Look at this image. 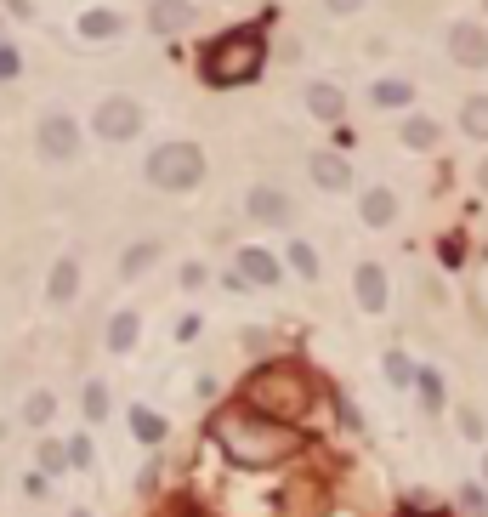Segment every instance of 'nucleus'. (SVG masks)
Returning <instances> with one entry per match:
<instances>
[{"label":"nucleus","mask_w":488,"mask_h":517,"mask_svg":"<svg viewBox=\"0 0 488 517\" xmlns=\"http://www.w3.org/2000/svg\"><path fill=\"white\" fill-rule=\"evenodd\" d=\"M210 438H216V449H222L227 461L250 466V472L279 466L301 449V427H284V421L250 410V404H222V410L210 415Z\"/></svg>","instance_id":"nucleus-1"},{"label":"nucleus","mask_w":488,"mask_h":517,"mask_svg":"<svg viewBox=\"0 0 488 517\" xmlns=\"http://www.w3.org/2000/svg\"><path fill=\"white\" fill-rule=\"evenodd\" d=\"M239 404L273 415V421H284V427H301V421L318 410V375L307 370V364H296V358L256 364V370L244 375Z\"/></svg>","instance_id":"nucleus-2"},{"label":"nucleus","mask_w":488,"mask_h":517,"mask_svg":"<svg viewBox=\"0 0 488 517\" xmlns=\"http://www.w3.org/2000/svg\"><path fill=\"white\" fill-rule=\"evenodd\" d=\"M262 69H267V29L262 23L227 29V35H216L205 46V57H199V74H205V86H216V91L250 86Z\"/></svg>","instance_id":"nucleus-3"},{"label":"nucleus","mask_w":488,"mask_h":517,"mask_svg":"<svg viewBox=\"0 0 488 517\" xmlns=\"http://www.w3.org/2000/svg\"><path fill=\"white\" fill-rule=\"evenodd\" d=\"M142 177H148V188H159V194H193V188L205 182V148L188 143V137L159 143L154 154H148V165H142Z\"/></svg>","instance_id":"nucleus-4"},{"label":"nucleus","mask_w":488,"mask_h":517,"mask_svg":"<svg viewBox=\"0 0 488 517\" xmlns=\"http://www.w3.org/2000/svg\"><path fill=\"white\" fill-rule=\"evenodd\" d=\"M80 148H86V131H80V120H74L69 108H46L35 125V154L46 165H69L80 160Z\"/></svg>","instance_id":"nucleus-5"},{"label":"nucleus","mask_w":488,"mask_h":517,"mask_svg":"<svg viewBox=\"0 0 488 517\" xmlns=\"http://www.w3.org/2000/svg\"><path fill=\"white\" fill-rule=\"evenodd\" d=\"M91 137H103V143H131V137H142V103L125 97V91L103 97V103L91 108Z\"/></svg>","instance_id":"nucleus-6"},{"label":"nucleus","mask_w":488,"mask_h":517,"mask_svg":"<svg viewBox=\"0 0 488 517\" xmlns=\"http://www.w3.org/2000/svg\"><path fill=\"white\" fill-rule=\"evenodd\" d=\"M244 216H250L256 228H296V199L284 194L279 182H256V188L244 194Z\"/></svg>","instance_id":"nucleus-7"},{"label":"nucleus","mask_w":488,"mask_h":517,"mask_svg":"<svg viewBox=\"0 0 488 517\" xmlns=\"http://www.w3.org/2000/svg\"><path fill=\"white\" fill-rule=\"evenodd\" d=\"M443 46H449V63H460V69H488V29L477 18H454Z\"/></svg>","instance_id":"nucleus-8"},{"label":"nucleus","mask_w":488,"mask_h":517,"mask_svg":"<svg viewBox=\"0 0 488 517\" xmlns=\"http://www.w3.org/2000/svg\"><path fill=\"white\" fill-rule=\"evenodd\" d=\"M233 273H239L250 290H279L284 285V256H273L267 245H239Z\"/></svg>","instance_id":"nucleus-9"},{"label":"nucleus","mask_w":488,"mask_h":517,"mask_svg":"<svg viewBox=\"0 0 488 517\" xmlns=\"http://www.w3.org/2000/svg\"><path fill=\"white\" fill-rule=\"evenodd\" d=\"M352 302L364 307V313H386V302H392V279H386L381 262H358V268H352Z\"/></svg>","instance_id":"nucleus-10"},{"label":"nucleus","mask_w":488,"mask_h":517,"mask_svg":"<svg viewBox=\"0 0 488 517\" xmlns=\"http://www.w3.org/2000/svg\"><path fill=\"white\" fill-rule=\"evenodd\" d=\"M307 177H313V188H324V194H347L352 165H347V154H335V148H313V154H307Z\"/></svg>","instance_id":"nucleus-11"},{"label":"nucleus","mask_w":488,"mask_h":517,"mask_svg":"<svg viewBox=\"0 0 488 517\" xmlns=\"http://www.w3.org/2000/svg\"><path fill=\"white\" fill-rule=\"evenodd\" d=\"M80 285H86V268H80V256H57L52 273H46V307H74Z\"/></svg>","instance_id":"nucleus-12"},{"label":"nucleus","mask_w":488,"mask_h":517,"mask_svg":"<svg viewBox=\"0 0 488 517\" xmlns=\"http://www.w3.org/2000/svg\"><path fill=\"white\" fill-rule=\"evenodd\" d=\"M193 18H199V6H193V0H148V29H154L159 40L182 35Z\"/></svg>","instance_id":"nucleus-13"},{"label":"nucleus","mask_w":488,"mask_h":517,"mask_svg":"<svg viewBox=\"0 0 488 517\" xmlns=\"http://www.w3.org/2000/svg\"><path fill=\"white\" fill-rule=\"evenodd\" d=\"M125 29H131V18L114 12V6H86V12L74 18V35L80 40H120Z\"/></svg>","instance_id":"nucleus-14"},{"label":"nucleus","mask_w":488,"mask_h":517,"mask_svg":"<svg viewBox=\"0 0 488 517\" xmlns=\"http://www.w3.org/2000/svg\"><path fill=\"white\" fill-rule=\"evenodd\" d=\"M358 222H364V228H392V222H398V194H392L386 182L364 188V194H358Z\"/></svg>","instance_id":"nucleus-15"},{"label":"nucleus","mask_w":488,"mask_h":517,"mask_svg":"<svg viewBox=\"0 0 488 517\" xmlns=\"http://www.w3.org/2000/svg\"><path fill=\"white\" fill-rule=\"evenodd\" d=\"M301 103H307V114L324 125H335L341 114H347V91L335 86V80H313V86L301 91Z\"/></svg>","instance_id":"nucleus-16"},{"label":"nucleus","mask_w":488,"mask_h":517,"mask_svg":"<svg viewBox=\"0 0 488 517\" xmlns=\"http://www.w3.org/2000/svg\"><path fill=\"white\" fill-rule=\"evenodd\" d=\"M142 341V313L137 307H120V313H108V330H103V347L114 358H125L131 347Z\"/></svg>","instance_id":"nucleus-17"},{"label":"nucleus","mask_w":488,"mask_h":517,"mask_svg":"<svg viewBox=\"0 0 488 517\" xmlns=\"http://www.w3.org/2000/svg\"><path fill=\"white\" fill-rule=\"evenodd\" d=\"M398 143L409 148V154H432V148L443 143V125H437L432 114H403V125H398Z\"/></svg>","instance_id":"nucleus-18"},{"label":"nucleus","mask_w":488,"mask_h":517,"mask_svg":"<svg viewBox=\"0 0 488 517\" xmlns=\"http://www.w3.org/2000/svg\"><path fill=\"white\" fill-rule=\"evenodd\" d=\"M415 103V80H403V74H381L375 86H369V108H386V114H398V108Z\"/></svg>","instance_id":"nucleus-19"},{"label":"nucleus","mask_w":488,"mask_h":517,"mask_svg":"<svg viewBox=\"0 0 488 517\" xmlns=\"http://www.w3.org/2000/svg\"><path fill=\"white\" fill-rule=\"evenodd\" d=\"M125 421H131V438H137V444H148V449H159L165 438H171V421H165L154 404H131V415H125Z\"/></svg>","instance_id":"nucleus-20"},{"label":"nucleus","mask_w":488,"mask_h":517,"mask_svg":"<svg viewBox=\"0 0 488 517\" xmlns=\"http://www.w3.org/2000/svg\"><path fill=\"white\" fill-rule=\"evenodd\" d=\"M80 415H86V427H103L108 415H114V393H108V381H80Z\"/></svg>","instance_id":"nucleus-21"},{"label":"nucleus","mask_w":488,"mask_h":517,"mask_svg":"<svg viewBox=\"0 0 488 517\" xmlns=\"http://www.w3.org/2000/svg\"><path fill=\"white\" fill-rule=\"evenodd\" d=\"M159 256H165V245H159V239H137V245H125L120 279H142L148 268H159Z\"/></svg>","instance_id":"nucleus-22"},{"label":"nucleus","mask_w":488,"mask_h":517,"mask_svg":"<svg viewBox=\"0 0 488 517\" xmlns=\"http://www.w3.org/2000/svg\"><path fill=\"white\" fill-rule=\"evenodd\" d=\"M18 421H23V427H35V432L52 427V421H57V393H52V387H35V393L23 398Z\"/></svg>","instance_id":"nucleus-23"},{"label":"nucleus","mask_w":488,"mask_h":517,"mask_svg":"<svg viewBox=\"0 0 488 517\" xmlns=\"http://www.w3.org/2000/svg\"><path fill=\"white\" fill-rule=\"evenodd\" d=\"M284 268L296 273V279H307V285H318L324 262H318V250L307 245V239H290V245H284Z\"/></svg>","instance_id":"nucleus-24"},{"label":"nucleus","mask_w":488,"mask_h":517,"mask_svg":"<svg viewBox=\"0 0 488 517\" xmlns=\"http://www.w3.org/2000/svg\"><path fill=\"white\" fill-rule=\"evenodd\" d=\"M35 472H46V478H63V472H74V466H69V438H40Z\"/></svg>","instance_id":"nucleus-25"},{"label":"nucleus","mask_w":488,"mask_h":517,"mask_svg":"<svg viewBox=\"0 0 488 517\" xmlns=\"http://www.w3.org/2000/svg\"><path fill=\"white\" fill-rule=\"evenodd\" d=\"M460 131H466L471 143H488V91H477V97L460 103Z\"/></svg>","instance_id":"nucleus-26"},{"label":"nucleus","mask_w":488,"mask_h":517,"mask_svg":"<svg viewBox=\"0 0 488 517\" xmlns=\"http://www.w3.org/2000/svg\"><path fill=\"white\" fill-rule=\"evenodd\" d=\"M381 370H386V381H392V387H415V375H420V370H415V358L398 353V347L381 358Z\"/></svg>","instance_id":"nucleus-27"},{"label":"nucleus","mask_w":488,"mask_h":517,"mask_svg":"<svg viewBox=\"0 0 488 517\" xmlns=\"http://www.w3.org/2000/svg\"><path fill=\"white\" fill-rule=\"evenodd\" d=\"M415 393H420V404H426V410H443V375H437V370H420L415 375Z\"/></svg>","instance_id":"nucleus-28"},{"label":"nucleus","mask_w":488,"mask_h":517,"mask_svg":"<svg viewBox=\"0 0 488 517\" xmlns=\"http://www.w3.org/2000/svg\"><path fill=\"white\" fill-rule=\"evenodd\" d=\"M91 461H97V444H91L86 432H74L69 438V466L74 472H91Z\"/></svg>","instance_id":"nucleus-29"},{"label":"nucleus","mask_w":488,"mask_h":517,"mask_svg":"<svg viewBox=\"0 0 488 517\" xmlns=\"http://www.w3.org/2000/svg\"><path fill=\"white\" fill-rule=\"evenodd\" d=\"M18 74H23V52L12 40H0V80H18Z\"/></svg>","instance_id":"nucleus-30"},{"label":"nucleus","mask_w":488,"mask_h":517,"mask_svg":"<svg viewBox=\"0 0 488 517\" xmlns=\"http://www.w3.org/2000/svg\"><path fill=\"white\" fill-rule=\"evenodd\" d=\"M199 330H205V319H199V313H182V319L171 324V336L182 341V347H188V341H199Z\"/></svg>","instance_id":"nucleus-31"},{"label":"nucleus","mask_w":488,"mask_h":517,"mask_svg":"<svg viewBox=\"0 0 488 517\" xmlns=\"http://www.w3.org/2000/svg\"><path fill=\"white\" fill-rule=\"evenodd\" d=\"M460 506H466L471 517H483L488 512V489L483 483H466V489H460Z\"/></svg>","instance_id":"nucleus-32"},{"label":"nucleus","mask_w":488,"mask_h":517,"mask_svg":"<svg viewBox=\"0 0 488 517\" xmlns=\"http://www.w3.org/2000/svg\"><path fill=\"white\" fill-rule=\"evenodd\" d=\"M205 279H210V268H205V262H182V273H176V285H182V290H199Z\"/></svg>","instance_id":"nucleus-33"},{"label":"nucleus","mask_w":488,"mask_h":517,"mask_svg":"<svg viewBox=\"0 0 488 517\" xmlns=\"http://www.w3.org/2000/svg\"><path fill=\"white\" fill-rule=\"evenodd\" d=\"M483 415H477V410H460V438H471V444H483Z\"/></svg>","instance_id":"nucleus-34"},{"label":"nucleus","mask_w":488,"mask_h":517,"mask_svg":"<svg viewBox=\"0 0 488 517\" xmlns=\"http://www.w3.org/2000/svg\"><path fill=\"white\" fill-rule=\"evenodd\" d=\"M364 6H369V0H324V12H330V18H358Z\"/></svg>","instance_id":"nucleus-35"},{"label":"nucleus","mask_w":488,"mask_h":517,"mask_svg":"<svg viewBox=\"0 0 488 517\" xmlns=\"http://www.w3.org/2000/svg\"><path fill=\"white\" fill-rule=\"evenodd\" d=\"M6 6V18H18V23H35V0H0Z\"/></svg>","instance_id":"nucleus-36"},{"label":"nucleus","mask_w":488,"mask_h":517,"mask_svg":"<svg viewBox=\"0 0 488 517\" xmlns=\"http://www.w3.org/2000/svg\"><path fill=\"white\" fill-rule=\"evenodd\" d=\"M23 489H29L35 500H46V495H52V478H46V472H29V478H23Z\"/></svg>","instance_id":"nucleus-37"},{"label":"nucleus","mask_w":488,"mask_h":517,"mask_svg":"<svg viewBox=\"0 0 488 517\" xmlns=\"http://www.w3.org/2000/svg\"><path fill=\"white\" fill-rule=\"evenodd\" d=\"M477 188L488 194V154H483V165H477Z\"/></svg>","instance_id":"nucleus-38"},{"label":"nucleus","mask_w":488,"mask_h":517,"mask_svg":"<svg viewBox=\"0 0 488 517\" xmlns=\"http://www.w3.org/2000/svg\"><path fill=\"white\" fill-rule=\"evenodd\" d=\"M0 40H6V6H0Z\"/></svg>","instance_id":"nucleus-39"},{"label":"nucleus","mask_w":488,"mask_h":517,"mask_svg":"<svg viewBox=\"0 0 488 517\" xmlns=\"http://www.w3.org/2000/svg\"><path fill=\"white\" fill-rule=\"evenodd\" d=\"M69 517H91V512H86V506H74V512H69Z\"/></svg>","instance_id":"nucleus-40"},{"label":"nucleus","mask_w":488,"mask_h":517,"mask_svg":"<svg viewBox=\"0 0 488 517\" xmlns=\"http://www.w3.org/2000/svg\"><path fill=\"white\" fill-rule=\"evenodd\" d=\"M483 483H488V455H483Z\"/></svg>","instance_id":"nucleus-41"},{"label":"nucleus","mask_w":488,"mask_h":517,"mask_svg":"<svg viewBox=\"0 0 488 517\" xmlns=\"http://www.w3.org/2000/svg\"><path fill=\"white\" fill-rule=\"evenodd\" d=\"M432 517H437V512H432Z\"/></svg>","instance_id":"nucleus-42"}]
</instances>
